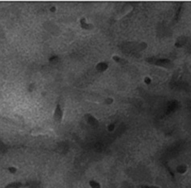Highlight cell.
I'll list each match as a JSON object with an SVG mask.
<instances>
[{
    "instance_id": "cell-1",
    "label": "cell",
    "mask_w": 191,
    "mask_h": 188,
    "mask_svg": "<svg viewBox=\"0 0 191 188\" xmlns=\"http://www.w3.org/2000/svg\"><path fill=\"white\" fill-rule=\"evenodd\" d=\"M89 184H90V187L91 188H102L100 183L95 180H92Z\"/></svg>"
},
{
    "instance_id": "cell-2",
    "label": "cell",
    "mask_w": 191,
    "mask_h": 188,
    "mask_svg": "<svg viewBox=\"0 0 191 188\" xmlns=\"http://www.w3.org/2000/svg\"><path fill=\"white\" fill-rule=\"evenodd\" d=\"M142 188H159L158 186H154V185H144V186H142Z\"/></svg>"
}]
</instances>
